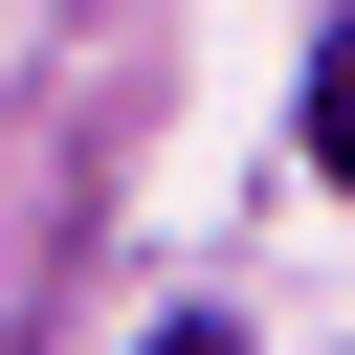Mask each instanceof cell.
Returning <instances> with one entry per match:
<instances>
[{
    "instance_id": "obj_1",
    "label": "cell",
    "mask_w": 355,
    "mask_h": 355,
    "mask_svg": "<svg viewBox=\"0 0 355 355\" xmlns=\"http://www.w3.org/2000/svg\"><path fill=\"white\" fill-rule=\"evenodd\" d=\"M311 155H333V178H355V22H333V44H311Z\"/></svg>"
},
{
    "instance_id": "obj_2",
    "label": "cell",
    "mask_w": 355,
    "mask_h": 355,
    "mask_svg": "<svg viewBox=\"0 0 355 355\" xmlns=\"http://www.w3.org/2000/svg\"><path fill=\"white\" fill-rule=\"evenodd\" d=\"M155 355H244V333H222V311H178V333H155Z\"/></svg>"
}]
</instances>
